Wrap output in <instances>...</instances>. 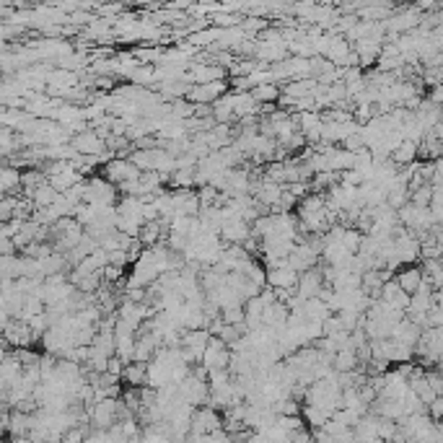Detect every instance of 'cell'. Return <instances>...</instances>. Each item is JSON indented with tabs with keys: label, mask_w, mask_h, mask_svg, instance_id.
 Returning <instances> with one entry per match:
<instances>
[{
	"label": "cell",
	"mask_w": 443,
	"mask_h": 443,
	"mask_svg": "<svg viewBox=\"0 0 443 443\" xmlns=\"http://www.w3.org/2000/svg\"><path fill=\"white\" fill-rule=\"evenodd\" d=\"M394 283L399 285L402 293L412 296V293H415L417 288L422 285V272H420V267H415V264H407L404 270H397V272H394Z\"/></svg>",
	"instance_id": "8992f818"
},
{
	"label": "cell",
	"mask_w": 443,
	"mask_h": 443,
	"mask_svg": "<svg viewBox=\"0 0 443 443\" xmlns=\"http://www.w3.org/2000/svg\"><path fill=\"white\" fill-rule=\"evenodd\" d=\"M229 363H231V347L223 345L218 337H210L205 350H202L200 366L210 374V371H229Z\"/></svg>",
	"instance_id": "6da1fadb"
},
{
	"label": "cell",
	"mask_w": 443,
	"mask_h": 443,
	"mask_svg": "<svg viewBox=\"0 0 443 443\" xmlns=\"http://www.w3.org/2000/svg\"><path fill=\"white\" fill-rule=\"evenodd\" d=\"M122 381H125L130 389L148 387V363H130V366H125Z\"/></svg>",
	"instance_id": "52a82bcc"
},
{
	"label": "cell",
	"mask_w": 443,
	"mask_h": 443,
	"mask_svg": "<svg viewBox=\"0 0 443 443\" xmlns=\"http://www.w3.org/2000/svg\"><path fill=\"white\" fill-rule=\"evenodd\" d=\"M221 322L229 327H242L244 324V306H229V309H223Z\"/></svg>",
	"instance_id": "9c48e42d"
},
{
	"label": "cell",
	"mask_w": 443,
	"mask_h": 443,
	"mask_svg": "<svg viewBox=\"0 0 443 443\" xmlns=\"http://www.w3.org/2000/svg\"><path fill=\"white\" fill-rule=\"evenodd\" d=\"M298 275L288 267H272V270H264V285L270 291H296Z\"/></svg>",
	"instance_id": "5b68a950"
},
{
	"label": "cell",
	"mask_w": 443,
	"mask_h": 443,
	"mask_svg": "<svg viewBox=\"0 0 443 443\" xmlns=\"http://www.w3.org/2000/svg\"><path fill=\"white\" fill-rule=\"evenodd\" d=\"M70 148H73L78 156H104V153H106L104 140L99 138V135L91 130V127H89V130H84V132L70 135Z\"/></svg>",
	"instance_id": "3957f363"
},
{
	"label": "cell",
	"mask_w": 443,
	"mask_h": 443,
	"mask_svg": "<svg viewBox=\"0 0 443 443\" xmlns=\"http://www.w3.org/2000/svg\"><path fill=\"white\" fill-rule=\"evenodd\" d=\"M252 99H254L257 104H275L277 96H280V91H277L275 84H264V86H254L249 91Z\"/></svg>",
	"instance_id": "ba28073f"
},
{
	"label": "cell",
	"mask_w": 443,
	"mask_h": 443,
	"mask_svg": "<svg viewBox=\"0 0 443 443\" xmlns=\"http://www.w3.org/2000/svg\"><path fill=\"white\" fill-rule=\"evenodd\" d=\"M140 171L132 166L130 161H122V159H111L109 164H104V179L109 184H125V181L138 179Z\"/></svg>",
	"instance_id": "277c9868"
},
{
	"label": "cell",
	"mask_w": 443,
	"mask_h": 443,
	"mask_svg": "<svg viewBox=\"0 0 443 443\" xmlns=\"http://www.w3.org/2000/svg\"><path fill=\"white\" fill-rule=\"evenodd\" d=\"M229 94V84L226 81H215V84H202V86H189L187 96L184 101H189L192 106H200V104H215L221 96Z\"/></svg>",
	"instance_id": "7a4b0ae2"
}]
</instances>
